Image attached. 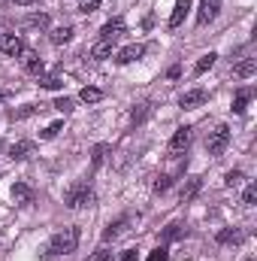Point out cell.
Returning a JSON list of instances; mask_svg holds the SVG:
<instances>
[{
    "instance_id": "6da1fadb",
    "label": "cell",
    "mask_w": 257,
    "mask_h": 261,
    "mask_svg": "<svg viewBox=\"0 0 257 261\" xmlns=\"http://www.w3.org/2000/svg\"><path fill=\"white\" fill-rule=\"evenodd\" d=\"M76 246H79V228L70 225V228L58 231V234L52 237V243H49V255H70V252H76Z\"/></svg>"
},
{
    "instance_id": "7a4b0ae2",
    "label": "cell",
    "mask_w": 257,
    "mask_h": 261,
    "mask_svg": "<svg viewBox=\"0 0 257 261\" xmlns=\"http://www.w3.org/2000/svg\"><path fill=\"white\" fill-rule=\"evenodd\" d=\"M64 203L70 210H82V206H91L94 203V192L85 186V182H79V186H73L70 192L64 195Z\"/></svg>"
},
{
    "instance_id": "3957f363",
    "label": "cell",
    "mask_w": 257,
    "mask_h": 261,
    "mask_svg": "<svg viewBox=\"0 0 257 261\" xmlns=\"http://www.w3.org/2000/svg\"><path fill=\"white\" fill-rule=\"evenodd\" d=\"M227 143H230V128H227V125H218V128L209 134L206 149H209V155H221V152L227 149Z\"/></svg>"
},
{
    "instance_id": "277c9868",
    "label": "cell",
    "mask_w": 257,
    "mask_h": 261,
    "mask_svg": "<svg viewBox=\"0 0 257 261\" xmlns=\"http://www.w3.org/2000/svg\"><path fill=\"white\" fill-rule=\"evenodd\" d=\"M0 52H3L6 58H18V55L24 52L21 37H15V34H3V37H0Z\"/></svg>"
},
{
    "instance_id": "5b68a950",
    "label": "cell",
    "mask_w": 257,
    "mask_h": 261,
    "mask_svg": "<svg viewBox=\"0 0 257 261\" xmlns=\"http://www.w3.org/2000/svg\"><path fill=\"white\" fill-rule=\"evenodd\" d=\"M191 128H179L173 134V140H170V155H182V152H188V146H191Z\"/></svg>"
},
{
    "instance_id": "8992f818",
    "label": "cell",
    "mask_w": 257,
    "mask_h": 261,
    "mask_svg": "<svg viewBox=\"0 0 257 261\" xmlns=\"http://www.w3.org/2000/svg\"><path fill=\"white\" fill-rule=\"evenodd\" d=\"M218 12H221V0H200L197 21H200V24H209V21L218 18Z\"/></svg>"
},
{
    "instance_id": "52a82bcc",
    "label": "cell",
    "mask_w": 257,
    "mask_h": 261,
    "mask_svg": "<svg viewBox=\"0 0 257 261\" xmlns=\"http://www.w3.org/2000/svg\"><path fill=\"white\" fill-rule=\"evenodd\" d=\"M127 28H124V21L121 18H112V21H106L103 28H100V40H109V43H115L121 34H124Z\"/></svg>"
},
{
    "instance_id": "ba28073f",
    "label": "cell",
    "mask_w": 257,
    "mask_h": 261,
    "mask_svg": "<svg viewBox=\"0 0 257 261\" xmlns=\"http://www.w3.org/2000/svg\"><path fill=\"white\" fill-rule=\"evenodd\" d=\"M142 55H145V46L133 43V46H124L121 52H115V61H118V64H133V61H139Z\"/></svg>"
},
{
    "instance_id": "9c48e42d",
    "label": "cell",
    "mask_w": 257,
    "mask_h": 261,
    "mask_svg": "<svg viewBox=\"0 0 257 261\" xmlns=\"http://www.w3.org/2000/svg\"><path fill=\"white\" fill-rule=\"evenodd\" d=\"M203 103H206V91L203 88H191V91H185L179 97V107L182 110H194V107H203Z\"/></svg>"
},
{
    "instance_id": "30bf717a",
    "label": "cell",
    "mask_w": 257,
    "mask_h": 261,
    "mask_svg": "<svg viewBox=\"0 0 257 261\" xmlns=\"http://www.w3.org/2000/svg\"><path fill=\"white\" fill-rule=\"evenodd\" d=\"M18 58H21V64H24V70H27V73H34V76H43V58H40L37 52L24 49Z\"/></svg>"
},
{
    "instance_id": "8fae6325",
    "label": "cell",
    "mask_w": 257,
    "mask_h": 261,
    "mask_svg": "<svg viewBox=\"0 0 257 261\" xmlns=\"http://www.w3.org/2000/svg\"><path fill=\"white\" fill-rule=\"evenodd\" d=\"M30 152H34V143H30V140H18V143L9 146V158H12V161H24Z\"/></svg>"
},
{
    "instance_id": "7c38bea8",
    "label": "cell",
    "mask_w": 257,
    "mask_h": 261,
    "mask_svg": "<svg viewBox=\"0 0 257 261\" xmlns=\"http://www.w3.org/2000/svg\"><path fill=\"white\" fill-rule=\"evenodd\" d=\"M188 9H191V0H179V3H176V9H173V15H170V28H173V31L185 21Z\"/></svg>"
},
{
    "instance_id": "4fadbf2b",
    "label": "cell",
    "mask_w": 257,
    "mask_h": 261,
    "mask_svg": "<svg viewBox=\"0 0 257 261\" xmlns=\"http://www.w3.org/2000/svg\"><path fill=\"white\" fill-rule=\"evenodd\" d=\"M12 200H15V203H30V200H34V189H30L27 182H15V186H12Z\"/></svg>"
},
{
    "instance_id": "5bb4252c",
    "label": "cell",
    "mask_w": 257,
    "mask_h": 261,
    "mask_svg": "<svg viewBox=\"0 0 257 261\" xmlns=\"http://www.w3.org/2000/svg\"><path fill=\"white\" fill-rule=\"evenodd\" d=\"M254 70H257V58H245V61H239L233 67V76L236 79H248V76H254Z\"/></svg>"
},
{
    "instance_id": "9a60e30c",
    "label": "cell",
    "mask_w": 257,
    "mask_h": 261,
    "mask_svg": "<svg viewBox=\"0 0 257 261\" xmlns=\"http://www.w3.org/2000/svg\"><path fill=\"white\" fill-rule=\"evenodd\" d=\"M254 97V91L251 88H239L236 91V97H233V113H245V107H248V100Z\"/></svg>"
},
{
    "instance_id": "2e32d148",
    "label": "cell",
    "mask_w": 257,
    "mask_h": 261,
    "mask_svg": "<svg viewBox=\"0 0 257 261\" xmlns=\"http://www.w3.org/2000/svg\"><path fill=\"white\" fill-rule=\"evenodd\" d=\"M91 58H97V61H106V58H112V43H109V40H100V43L91 49Z\"/></svg>"
},
{
    "instance_id": "e0dca14e",
    "label": "cell",
    "mask_w": 257,
    "mask_h": 261,
    "mask_svg": "<svg viewBox=\"0 0 257 261\" xmlns=\"http://www.w3.org/2000/svg\"><path fill=\"white\" fill-rule=\"evenodd\" d=\"M124 228H127V216H121L118 222H112V225L103 231V240H115L118 234H124Z\"/></svg>"
},
{
    "instance_id": "ac0fdd59",
    "label": "cell",
    "mask_w": 257,
    "mask_h": 261,
    "mask_svg": "<svg viewBox=\"0 0 257 261\" xmlns=\"http://www.w3.org/2000/svg\"><path fill=\"white\" fill-rule=\"evenodd\" d=\"M70 37H73V28H70V24H64V28H55V31L49 34V40H52L55 46H64Z\"/></svg>"
},
{
    "instance_id": "d6986e66",
    "label": "cell",
    "mask_w": 257,
    "mask_h": 261,
    "mask_svg": "<svg viewBox=\"0 0 257 261\" xmlns=\"http://www.w3.org/2000/svg\"><path fill=\"white\" fill-rule=\"evenodd\" d=\"M40 85H43V88H49V91H55V88H61V85H64V79H61L58 73H43V76H40Z\"/></svg>"
},
{
    "instance_id": "ffe728a7",
    "label": "cell",
    "mask_w": 257,
    "mask_h": 261,
    "mask_svg": "<svg viewBox=\"0 0 257 261\" xmlns=\"http://www.w3.org/2000/svg\"><path fill=\"white\" fill-rule=\"evenodd\" d=\"M215 240H218L221 246H224V243H239V240H242V234H239L236 228H224V231H218V237H215Z\"/></svg>"
},
{
    "instance_id": "44dd1931",
    "label": "cell",
    "mask_w": 257,
    "mask_h": 261,
    "mask_svg": "<svg viewBox=\"0 0 257 261\" xmlns=\"http://www.w3.org/2000/svg\"><path fill=\"white\" fill-rule=\"evenodd\" d=\"M200 186H203V182H200V176H191V179L182 186V200H191V197L200 192Z\"/></svg>"
},
{
    "instance_id": "7402d4cb",
    "label": "cell",
    "mask_w": 257,
    "mask_h": 261,
    "mask_svg": "<svg viewBox=\"0 0 257 261\" xmlns=\"http://www.w3.org/2000/svg\"><path fill=\"white\" fill-rule=\"evenodd\" d=\"M79 100H82V103H97V100H103V91H100V88H82Z\"/></svg>"
},
{
    "instance_id": "603a6c76",
    "label": "cell",
    "mask_w": 257,
    "mask_h": 261,
    "mask_svg": "<svg viewBox=\"0 0 257 261\" xmlns=\"http://www.w3.org/2000/svg\"><path fill=\"white\" fill-rule=\"evenodd\" d=\"M215 61H218V55H215V52H209V55H203V58L197 61V67H194V73H197V76H200V73H206V70H209V67L215 64Z\"/></svg>"
},
{
    "instance_id": "cb8c5ba5",
    "label": "cell",
    "mask_w": 257,
    "mask_h": 261,
    "mask_svg": "<svg viewBox=\"0 0 257 261\" xmlns=\"http://www.w3.org/2000/svg\"><path fill=\"white\" fill-rule=\"evenodd\" d=\"M182 234H185V228H182L179 222H173V225H167V231L160 234V240H179Z\"/></svg>"
},
{
    "instance_id": "d4e9b609",
    "label": "cell",
    "mask_w": 257,
    "mask_h": 261,
    "mask_svg": "<svg viewBox=\"0 0 257 261\" xmlns=\"http://www.w3.org/2000/svg\"><path fill=\"white\" fill-rule=\"evenodd\" d=\"M27 28H40V31L49 28V15H46V12H34V15L27 18Z\"/></svg>"
},
{
    "instance_id": "484cf974",
    "label": "cell",
    "mask_w": 257,
    "mask_h": 261,
    "mask_svg": "<svg viewBox=\"0 0 257 261\" xmlns=\"http://www.w3.org/2000/svg\"><path fill=\"white\" fill-rule=\"evenodd\" d=\"M106 152H109V146H106V143L94 146V152H91V161H94V167H100V164L106 161Z\"/></svg>"
},
{
    "instance_id": "4316f807",
    "label": "cell",
    "mask_w": 257,
    "mask_h": 261,
    "mask_svg": "<svg viewBox=\"0 0 257 261\" xmlns=\"http://www.w3.org/2000/svg\"><path fill=\"white\" fill-rule=\"evenodd\" d=\"M100 3H103V0H79V12H82V15H91L94 9H100Z\"/></svg>"
},
{
    "instance_id": "83f0119b",
    "label": "cell",
    "mask_w": 257,
    "mask_h": 261,
    "mask_svg": "<svg viewBox=\"0 0 257 261\" xmlns=\"http://www.w3.org/2000/svg\"><path fill=\"white\" fill-rule=\"evenodd\" d=\"M242 203H248V206H254L257 203V182H251V186L242 192Z\"/></svg>"
},
{
    "instance_id": "f1b7e54d",
    "label": "cell",
    "mask_w": 257,
    "mask_h": 261,
    "mask_svg": "<svg viewBox=\"0 0 257 261\" xmlns=\"http://www.w3.org/2000/svg\"><path fill=\"white\" fill-rule=\"evenodd\" d=\"M52 107H55V110H58V113H73V107H76V103H73V100H70V97H58V100H55V103H52Z\"/></svg>"
},
{
    "instance_id": "f546056e",
    "label": "cell",
    "mask_w": 257,
    "mask_h": 261,
    "mask_svg": "<svg viewBox=\"0 0 257 261\" xmlns=\"http://www.w3.org/2000/svg\"><path fill=\"white\" fill-rule=\"evenodd\" d=\"M61 128H64V122H52V125L43 130L40 137H43V140H52V137H58V130H61Z\"/></svg>"
},
{
    "instance_id": "4dcf8cb0",
    "label": "cell",
    "mask_w": 257,
    "mask_h": 261,
    "mask_svg": "<svg viewBox=\"0 0 257 261\" xmlns=\"http://www.w3.org/2000/svg\"><path fill=\"white\" fill-rule=\"evenodd\" d=\"M224 182H227L230 189H233V186H239V182H242V170H230V173L224 176Z\"/></svg>"
},
{
    "instance_id": "1f68e13d",
    "label": "cell",
    "mask_w": 257,
    "mask_h": 261,
    "mask_svg": "<svg viewBox=\"0 0 257 261\" xmlns=\"http://www.w3.org/2000/svg\"><path fill=\"white\" fill-rule=\"evenodd\" d=\"M170 186H173V176H160V179L154 182V192H157V195H164Z\"/></svg>"
},
{
    "instance_id": "d6a6232c",
    "label": "cell",
    "mask_w": 257,
    "mask_h": 261,
    "mask_svg": "<svg viewBox=\"0 0 257 261\" xmlns=\"http://www.w3.org/2000/svg\"><path fill=\"white\" fill-rule=\"evenodd\" d=\"M167 258H170V252H167L164 246H157V249H154V252L148 255V261H167Z\"/></svg>"
},
{
    "instance_id": "836d02e7",
    "label": "cell",
    "mask_w": 257,
    "mask_h": 261,
    "mask_svg": "<svg viewBox=\"0 0 257 261\" xmlns=\"http://www.w3.org/2000/svg\"><path fill=\"white\" fill-rule=\"evenodd\" d=\"M145 116H148V107H145V103H139V110H133V122H142Z\"/></svg>"
},
{
    "instance_id": "e575fe53",
    "label": "cell",
    "mask_w": 257,
    "mask_h": 261,
    "mask_svg": "<svg viewBox=\"0 0 257 261\" xmlns=\"http://www.w3.org/2000/svg\"><path fill=\"white\" fill-rule=\"evenodd\" d=\"M88 261H109V252H106V249H97V252H94Z\"/></svg>"
},
{
    "instance_id": "d590c367",
    "label": "cell",
    "mask_w": 257,
    "mask_h": 261,
    "mask_svg": "<svg viewBox=\"0 0 257 261\" xmlns=\"http://www.w3.org/2000/svg\"><path fill=\"white\" fill-rule=\"evenodd\" d=\"M37 113V107H24V110H18L15 113V119H24V116H34Z\"/></svg>"
},
{
    "instance_id": "8d00e7d4",
    "label": "cell",
    "mask_w": 257,
    "mask_h": 261,
    "mask_svg": "<svg viewBox=\"0 0 257 261\" xmlns=\"http://www.w3.org/2000/svg\"><path fill=\"white\" fill-rule=\"evenodd\" d=\"M118 261H136V249H124V255Z\"/></svg>"
},
{
    "instance_id": "74e56055",
    "label": "cell",
    "mask_w": 257,
    "mask_h": 261,
    "mask_svg": "<svg viewBox=\"0 0 257 261\" xmlns=\"http://www.w3.org/2000/svg\"><path fill=\"white\" fill-rule=\"evenodd\" d=\"M12 3H15V6H34L37 0H12Z\"/></svg>"
},
{
    "instance_id": "f35d334b",
    "label": "cell",
    "mask_w": 257,
    "mask_h": 261,
    "mask_svg": "<svg viewBox=\"0 0 257 261\" xmlns=\"http://www.w3.org/2000/svg\"><path fill=\"white\" fill-rule=\"evenodd\" d=\"M0 103H3V91H0Z\"/></svg>"
},
{
    "instance_id": "ab89813d",
    "label": "cell",
    "mask_w": 257,
    "mask_h": 261,
    "mask_svg": "<svg viewBox=\"0 0 257 261\" xmlns=\"http://www.w3.org/2000/svg\"><path fill=\"white\" fill-rule=\"evenodd\" d=\"M0 149H3V143H0Z\"/></svg>"
},
{
    "instance_id": "60d3db41",
    "label": "cell",
    "mask_w": 257,
    "mask_h": 261,
    "mask_svg": "<svg viewBox=\"0 0 257 261\" xmlns=\"http://www.w3.org/2000/svg\"><path fill=\"white\" fill-rule=\"evenodd\" d=\"M248 261H254V258H248Z\"/></svg>"
}]
</instances>
